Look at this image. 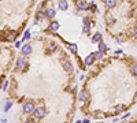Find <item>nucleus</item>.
<instances>
[{"instance_id": "1", "label": "nucleus", "mask_w": 137, "mask_h": 123, "mask_svg": "<svg viewBox=\"0 0 137 123\" xmlns=\"http://www.w3.org/2000/svg\"><path fill=\"white\" fill-rule=\"evenodd\" d=\"M33 115H34V118H37V119H41V118L45 115V109H44L43 107H39V108H36V109L33 111Z\"/></svg>"}, {"instance_id": "2", "label": "nucleus", "mask_w": 137, "mask_h": 123, "mask_svg": "<svg viewBox=\"0 0 137 123\" xmlns=\"http://www.w3.org/2000/svg\"><path fill=\"white\" fill-rule=\"evenodd\" d=\"M34 111V104H33L32 101H27L26 104L23 105V112L25 114H30Z\"/></svg>"}, {"instance_id": "3", "label": "nucleus", "mask_w": 137, "mask_h": 123, "mask_svg": "<svg viewBox=\"0 0 137 123\" xmlns=\"http://www.w3.org/2000/svg\"><path fill=\"white\" fill-rule=\"evenodd\" d=\"M78 98H80V101H88L89 100V93L86 92V90H82L80 93V96H78Z\"/></svg>"}, {"instance_id": "4", "label": "nucleus", "mask_w": 137, "mask_h": 123, "mask_svg": "<svg viewBox=\"0 0 137 123\" xmlns=\"http://www.w3.org/2000/svg\"><path fill=\"white\" fill-rule=\"evenodd\" d=\"M77 8L81 10V11H84V10H86V8H88V3H86V1H84V0H80V1H77Z\"/></svg>"}, {"instance_id": "5", "label": "nucleus", "mask_w": 137, "mask_h": 123, "mask_svg": "<svg viewBox=\"0 0 137 123\" xmlns=\"http://www.w3.org/2000/svg\"><path fill=\"white\" fill-rule=\"evenodd\" d=\"M55 14H56V11L54 10V8H47V11H45V16L47 18H55Z\"/></svg>"}, {"instance_id": "6", "label": "nucleus", "mask_w": 137, "mask_h": 123, "mask_svg": "<svg viewBox=\"0 0 137 123\" xmlns=\"http://www.w3.org/2000/svg\"><path fill=\"white\" fill-rule=\"evenodd\" d=\"M93 62H95V56H93V53H90L89 56L85 57V64H86V66L93 64Z\"/></svg>"}, {"instance_id": "7", "label": "nucleus", "mask_w": 137, "mask_h": 123, "mask_svg": "<svg viewBox=\"0 0 137 123\" xmlns=\"http://www.w3.org/2000/svg\"><path fill=\"white\" fill-rule=\"evenodd\" d=\"M26 66H27V63H26L25 59H22V57L18 59V63H16V67H18V68H25Z\"/></svg>"}, {"instance_id": "8", "label": "nucleus", "mask_w": 137, "mask_h": 123, "mask_svg": "<svg viewBox=\"0 0 137 123\" xmlns=\"http://www.w3.org/2000/svg\"><path fill=\"white\" fill-rule=\"evenodd\" d=\"M63 68H65L67 73H71V71H73V64L70 63V62H67V60H66L65 63H63Z\"/></svg>"}, {"instance_id": "9", "label": "nucleus", "mask_w": 137, "mask_h": 123, "mask_svg": "<svg viewBox=\"0 0 137 123\" xmlns=\"http://www.w3.org/2000/svg\"><path fill=\"white\" fill-rule=\"evenodd\" d=\"M32 52V47L30 45H23L22 47V55H29Z\"/></svg>"}, {"instance_id": "10", "label": "nucleus", "mask_w": 137, "mask_h": 123, "mask_svg": "<svg viewBox=\"0 0 137 123\" xmlns=\"http://www.w3.org/2000/svg\"><path fill=\"white\" fill-rule=\"evenodd\" d=\"M59 8H60V10H63V11H66V10L69 8L67 1H66V0H60V1H59Z\"/></svg>"}, {"instance_id": "11", "label": "nucleus", "mask_w": 137, "mask_h": 123, "mask_svg": "<svg viewBox=\"0 0 137 123\" xmlns=\"http://www.w3.org/2000/svg\"><path fill=\"white\" fill-rule=\"evenodd\" d=\"M82 30L85 33L90 30V25H89V22H88V18H84V29H82Z\"/></svg>"}, {"instance_id": "12", "label": "nucleus", "mask_w": 137, "mask_h": 123, "mask_svg": "<svg viewBox=\"0 0 137 123\" xmlns=\"http://www.w3.org/2000/svg\"><path fill=\"white\" fill-rule=\"evenodd\" d=\"M100 41H102V34H100V33H96V34L92 37V42L97 44V42H100Z\"/></svg>"}, {"instance_id": "13", "label": "nucleus", "mask_w": 137, "mask_h": 123, "mask_svg": "<svg viewBox=\"0 0 137 123\" xmlns=\"http://www.w3.org/2000/svg\"><path fill=\"white\" fill-rule=\"evenodd\" d=\"M104 3L108 8H113V7H115V4H117V0H104Z\"/></svg>"}, {"instance_id": "14", "label": "nucleus", "mask_w": 137, "mask_h": 123, "mask_svg": "<svg viewBox=\"0 0 137 123\" xmlns=\"http://www.w3.org/2000/svg\"><path fill=\"white\" fill-rule=\"evenodd\" d=\"M58 29H59V23L58 22H52V23L49 25V30L51 32H56Z\"/></svg>"}, {"instance_id": "15", "label": "nucleus", "mask_w": 137, "mask_h": 123, "mask_svg": "<svg viewBox=\"0 0 137 123\" xmlns=\"http://www.w3.org/2000/svg\"><path fill=\"white\" fill-rule=\"evenodd\" d=\"M107 49H108L107 48V45H106L103 41H100V42H99V49H97V51H100V52H106Z\"/></svg>"}, {"instance_id": "16", "label": "nucleus", "mask_w": 137, "mask_h": 123, "mask_svg": "<svg viewBox=\"0 0 137 123\" xmlns=\"http://www.w3.org/2000/svg\"><path fill=\"white\" fill-rule=\"evenodd\" d=\"M69 49L73 53H75L78 51V47H77V44H69Z\"/></svg>"}, {"instance_id": "17", "label": "nucleus", "mask_w": 137, "mask_h": 123, "mask_svg": "<svg viewBox=\"0 0 137 123\" xmlns=\"http://www.w3.org/2000/svg\"><path fill=\"white\" fill-rule=\"evenodd\" d=\"M93 56H95V59H99V60H100V59L103 57V52H100V51H96V52L93 53Z\"/></svg>"}, {"instance_id": "18", "label": "nucleus", "mask_w": 137, "mask_h": 123, "mask_svg": "<svg viewBox=\"0 0 137 123\" xmlns=\"http://www.w3.org/2000/svg\"><path fill=\"white\" fill-rule=\"evenodd\" d=\"M132 74L134 77H137V63H134V64L132 66Z\"/></svg>"}, {"instance_id": "19", "label": "nucleus", "mask_w": 137, "mask_h": 123, "mask_svg": "<svg viewBox=\"0 0 137 123\" xmlns=\"http://www.w3.org/2000/svg\"><path fill=\"white\" fill-rule=\"evenodd\" d=\"M15 37H16V34H15V33H11V34L8 36V38H7V40H8V41H14V40H15Z\"/></svg>"}, {"instance_id": "20", "label": "nucleus", "mask_w": 137, "mask_h": 123, "mask_svg": "<svg viewBox=\"0 0 137 123\" xmlns=\"http://www.w3.org/2000/svg\"><path fill=\"white\" fill-rule=\"evenodd\" d=\"M93 115H95V118H103V114H102L100 111H95Z\"/></svg>"}, {"instance_id": "21", "label": "nucleus", "mask_w": 137, "mask_h": 123, "mask_svg": "<svg viewBox=\"0 0 137 123\" xmlns=\"http://www.w3.org/2000/svg\"><path fill=\"white\" fill-rule=\"evenodd\" d=\"M107 18H108V19H107V22H108V23H110V25H113V23H114V19H113V16H107Z\"/></svg>"}, {"instance_id": "22", "label": "nucleus", "mask_w": 137, "mask_h": 123, "mask_svg": "<svg viewBox=\"0 0 137 123\" xmlns=\"http://www.w3.org/2000/svg\"><path fill=\"white\" fill-rule=\"evenodd\" d=\"M10 107H11V103L8 101L7 104H6V107H4V111H8V109H10Z\"/></svg>"}, {"instance_id": "23", "label": "nucleus", "mask_w": 137, "mask_h": 123, "mask_svg": "<svg viewBox=\"0 0 137 123\" xmlns=\"http://www.w3.org/2000/svg\"><path fill=\"white\" fill-rule=\"evenodd\" d=\"M29 36H30V33H29V32H26V33H25V36H23V38H22V40H27V38H29Z\"/></svg>"}, {"instance_id": "24", "label": "nucleus", "mask_w": 137, "mask_h": 123, "mask_svg": "<svg viewBox=\"0 0 137 123\" xmlns=\"http://www.w3.org/2000/svg\"><path fill=\"white\" fill-rule=\"evenodd\" d=\"M43 14H41V12H39V14H37V21H40V19H43Z\"/></svg>"}, {"instance_id": "25", "label": "nucleus", "mask_w": 137, "mask_h": 123, "mask_svg": "<svg viewBox=\"0 0 137 123\" xmlns=\"http://www.w3.org/2000/svg\"><path fill=\"white\" fill-rule=\"evenodd\" d=\"M7 86H8V82H4V85H3V89L6 90V89H7Z\"/></svg>"}, {"instance_id": "26", "label": "nucleus", "mask_w": 137, "mask_h": 123, "mask_svg": "<svg viewBox=\"0 0 137 123\" xmlns=\"http://www.w3.org/2000/svg\"><path fill=\"white\" fill-rule=\"evenodd\" d=\"M82 123H89V119H84V120H82Z\"/></svg>"}, {"instance_id": "27", "label": "nucleus", "mask_w": 137, "mask_h": 123, "mask_svg": "<svg viewBox=\"0 0 137 123\" xmlns=\"http://www.w3.org/2000/svg\"><path fill=\"white\" fill-rule=\"evenodd\" d=\"M25 123H33V120H26Z\"/></svg>"}, {"instance_id": "28", "label": "nucleus", "mask_w": 137, "mask_h": 123, "mask_svg": "<svg viewBox=\"0 0 137 123\" xmlns=\"http://www.w3.org/2000/svg\"><path fill=\"white\" fill-rule=\"evenodd\" d=\"M134 101H137V92H136V96H134Z\"/></svg>"}, {"instance_id": "29", "label": "nucleus", "mask_w": 137, "mask_h": 123, "mask_svg": "<svg viewBox=\"0 0 137 123\" xmlns=\"http://www.w3.org/2000/svg\"><path fill=\"white\" fill-rule=\"evenodd\" d=\"M134 34L137 36V26H136V29H134Z\"/></svg>"}, {"instance_id": "30", "label": "nucleus", "mask_w": 137, "mask_h": 123, "mask_svg": "<svg viewBox=\"0 0 137 123\" xmlns=\"http://www.w3.org/2000/svg\"><path fill=\"white\" fill-rule=\"evenodd\" d=\"M136 118H137V116H136Z\"/></svg>"}]
</instances>
